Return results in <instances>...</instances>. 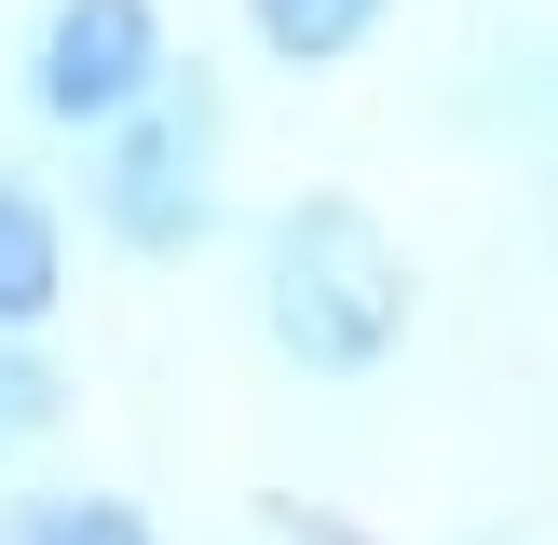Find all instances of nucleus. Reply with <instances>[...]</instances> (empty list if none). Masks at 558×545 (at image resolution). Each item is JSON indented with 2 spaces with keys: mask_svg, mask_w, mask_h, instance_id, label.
I'll list each match as a JSON object with an SVG mask.
<instances>
[{
  "mask_svg": "<svg viewBox=\"0 0 558 545\" xmlns=\"http://www.w3.org/2000/svg\"><path fill=\"white\" fill-rule=\"evenodd\" d=\"M259 341L314 382H368L409 341V245L354 191H300L259 218Z\"/></svg>",
  "mask_w": 558,
  "mask_h": 545,
  "instance_id": "1",
  "label": "nucleus"
},
{
  "mask_svg": "<svg viewBox=\"0 0 558 545\" xmlns=\"http://www.w3.org/2000/svg\"><path fill=\"white\" fill-rule=\"evenodd\" d=\"M218 150H232V96H218L205 55H178L123 123L82 136V218L123 259H191L218 232Z\"/></svg>",
  "mask_w": 558,
  "mask_h": 545,
  "instance_id": "2",
  "label": "nucleus"
},
{
  "mask_svg": "<svg viewBox=\"0 0 558 545\" xmlns=\"http://www.w3.org/2000/svg\"><path fill=\"white\" fill-rule=\"evenodd\" d=\"M163 69H178L163 0H41V14H27V55H14V96H27L41 136H96V123H123Z\"/></svg>",
  "mask_w": 558,
  "mask_h": 545,
  "instance_id": "3",
  "label": "nucleus"
},
{
  "mask_svg": "<svg viewBox=\"0 0 558 545\" xmlns=\"http://www.w3.org/2000/svg\"><path fill=\"white\" fill-rule=\"evenodd\" d=\"M54 300H69V218L27 164H0V341L54 327Z\"/></svg>",
  "mask_w": 558,
  "mask_h": 545,
  "instance_id": "4",
  "label": "nucleus"
},
{
  "mask_svg": "<svg viewBox=\"0 0 558 545\" xmlns=\"http://www.w3.org/2000/svg\"><path fill=\"white\" fill-rule=\"evenodd\" d=\"M381 27H396V0H245V41L272 69H354Z\"/></svg>",
  "mask_w": 558,
  "mask_h": 545,
  "instance_id": "5",
  "label": "nucleus"
},
{
  "mask_svg": "<svg viewBox=\"0 0 558 545\" xmlns=\"http://www.w3.org/2000/svg\"><path fill=\"white\" fill-rule=\"evenodd\" d=\"M0 545H163V532L123 491H27V505L0 518Z\"/></svg>",
  "mask_w": 558,
  "mask_h": 545,
  "instance_id": "6",
  "label": "nucleus"
},
{
  "mask_svg": "<svg viewBox=\"0 0 558 545\" xmlns=\"http://www.w3.org/2000/svg\"><path fill=\"white\" fill-rule=\"evenodd\" d=\"M54 396H69V382H54V368H41V354H27V341H0V463H14L27 436L54 423Z\"/></svg>",
  "mask_w": 558,
  "mask_h": 545,
  "instance_id": "7",
  "label": "nucleus"
}]
</instances>
